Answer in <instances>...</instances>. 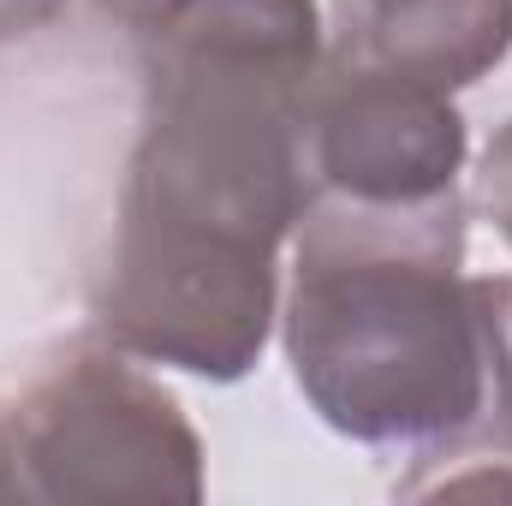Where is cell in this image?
Returning <instances> with one entry per match:
<instances>
[{"label":"cell","mask_w":512,"mask_h":506,"mask_svg":"<svg viewBox=\"0 0 512 506\" xmlns=\"http://www.w3.org/2000/svg\"><path fill=\"white\" fill-rule=\"evenodd\" d=\"M6 447L24 501H203V441L126 352H72L36 381Z\"/></svg>","instance_id":"2"},{"label":"cell","mask_w":512,"mask_h":506,"mask_svg":"<svg viewBox=\"0 0 512 506\" xmlns=\"http://www.w3.org/2000/svg\"><path fill=\"white\" fill-rule=\"evenodd\" d=\"M310 173L316 191L358 203H423L459 185L465 114L447 90L405 72L328 54L310 90Z\"/></svg>","instance_id":"4"},{"label":"cell","mask_w":512,"mask_h":506,"mask_svg":"<svg viewBox=\"0 0 512 506\" xmlns=\"http://www.w3.org/2000/svg\"><path fill=\"white\" fill-rule=\"evenodd\" d=\"M477 203H483L489 227L501 233V245L512 251V120L489 137V149L477 161Z\"/></svg>","instance_id":"6"},{"label":"cell","mask_w":512,"mask_h":506,"mask_svg":"<svg viewBox=\"0 0 512 506\" xmlns=\"http://www.w3.org/2000/svg\"><path fill=\"white\" fill-rule=\"evenodd\" d=\"M310 411L364 447H441L489 411V334L465 274L459 185L423 203L316 191L280 310Z\"/></svg>","instance_id":"1"},{"label":"cell","mask_w":512,"mask_h":506,"mask_svg":"<svg viewBox=\"0 0 512 506\" xmlns=\"http://www.w3.org/2000/svg\"><path fill=\"white\" fill-rule=\"evenodd\" d=\"M60 12H66V0H0V42L36 36V30H48Z\"/></svg>","instance_id":"7"},{"label":"cell","mask_w":512,"mask_h":506,"mask_svg":"<svg viewBox=\"0 0 512 506\" xmlns=\"http://www.w3.org/2000/svg\"><path fill=\"white\" fill-rule=\"evenodd\" d=\"M280 304V256L155 227H114L96 286V328L114 352L197 381L256 370Z\"/></svg>","instance_id":"3"},{"label":"cell","mask_w":512,"mask_h":506,"mask_svg":"<svg viewBox=\"0 0 512 506\" xmlns=\"http://www.w3.org/2000/svg\"><path fill=\"white\" fill-rule=\"evenodd\" d=\"M0 501H24V489H18V465H12V447H6V423H0Z\"/></svg>","instance_id":"9"},{"label":"cell","mask_w":512,"mask_h":506,"mask_svg":"<svg viewBox=\"0 0 512 506\" xmlns=\"http://www.w3.org/2000/svg\"><path fill=\"white\" fill-rule=\"evenodd\" d=\"M334 6H352V12H387V6H411V0H334Z\"/></svg>","instance_id":"10"},{"label":"cell","mask_w":512,"mask_h":506,"mask_svg":"<svg viewBox=\"0 0 512 506\" xmlns=\"http://www.w3.org/2000/svg\"><path fill=\"white\" fill-rule=\"evenodd\" d=\"M161 6H167V0H96V12L114 18V24H126V30H143Z\"/></svg>","instance_id":"8"},{"label":"cell","mask_w":512,"mask_h":506,"mask_svg":"<svg viewBox=\"0 0 512 506\" xmlns=\"http://www.w3.org/2000/svg\"><path fill=\"white\" fill-rule=\"evenodd\" d=\"M328 54L405 72L453 96L512 54V0H411L387 12L334 6Z\"/></svg>","instance_id":"5"}]
</instances>
